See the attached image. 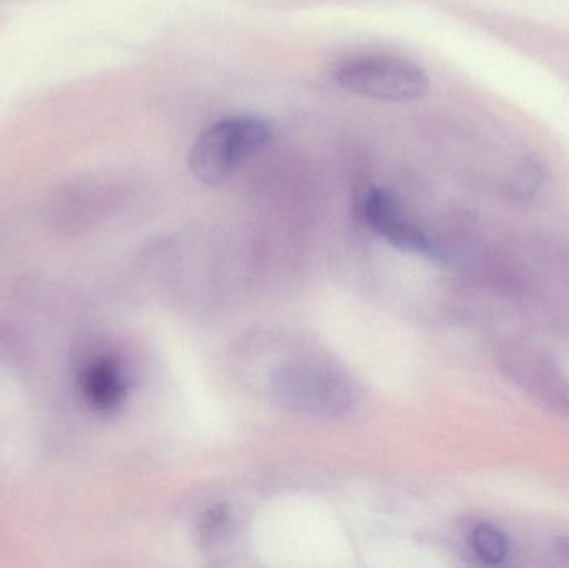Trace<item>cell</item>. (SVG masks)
Returning <instances> with one entry per match:
<instances>
[{"instance_id": "obj_1", "label": "cell", "mask_w": 569, "mask_h": 568, "mask_svg": "<svg viewBox=\"0 0 569 568\" xmlns=\"http://www.w3.org/2000/svg\"><path fill=\"white\" fill-rule=\"evenodd\" d=\"M272 130L253 117L220 120L200 133L189 153L190 172L207 186L226 180L240 163L267 146Z\"/></svg>"}, {"instance_id": "obj_7", "label": "cell", "mask_w": 569, "mask_h": 568, "mask_svg": "<svg viewBox=\"0 0 569 568\" xmlns=\"http://www.w3.org/2000/svg\"><path fill=\"white\" fill-rule=\"evenodd\" d=\"M227 527H229V514L222 507L209 510L203 516L202 524L199 527L202 542L213 544L216 540L222 539L223 534L227 532Z\"/></svg>"}, {"instance_id": "obj_2", "label": "cell", "mask_w": 569, "mask_h": 568, "mask_svg": "<svg viewBox=\"0 0 569 568\" xmlns=\"http://www.w3.org/2000/svg\"><path fill=\"white\" fill-rule=\"evenodd\" d=\"M335 80L345 90L387 102H410L430 89L421 67L398 57L365 56L335 67Z\"/></svg>"}, {"instance_id": "obj_4", "label": "cell", "mask_w": 569, "mask_h": 568, "mask_svg": "<svg viewBox=\"0 0 569 568\" xmlns=\"http://www.w3.org/2000/svg\"><path fill=\"white\" fill-rule=\"evenodd\" d=\"M363 216L368 226L391 246L408 252L438 257V249L420 229L408 222L400 202L385 189H371L363 199Z\"/></svg>"}, {"instance_id": "obj_6", "label": "cell", "mask_w": 569, "mask_h": 568, "mask_svg": "<svg viewBox=\"0 0 569 568\" xmlns=\"http://www.w3.org/2000/svg\"><path fill=\"white\" fill-rule=\"evenodd\" d=\"M471 549L475 556L487 566H501L511 554V542L507 534L491 524H480L471 530Z\"/></svg>"}, {"instance_id": "obj_3", "label": "cell", "mask_w": 569, "mask_h": 568, "mask_svg": "<svg viewBox=\"0 0 569 568\" xmlns=\"http://www.w3.org/2000/svg\"><path fill=\"white\" fill-rule=\"evenodd\" d=\"M272 392L287 409L308 416L338 417L353 403L347 380L313 363L284 366L273 376Z\"/></svg>"}, {"instance_id": "obj_5", "label": "cell", "mask_w": 569, "mask_h": 568, "mask_svg": "<svg viewBox=\"0 0 569 568\" xmlns=\"http://www.w3.org/2000/svg\"><path fill=\"white\" fill-rule=\"evenodd\" d=\"M80 390L90 407L102 413L116 412L129 392L126 373L119 362L109 357L90 360L80 372Z\"/></svg>"}, {"instance_id": "obj_8", "label": "cell", "mask_w": 569, "mask_h": 568, "mask_svg": "<svg viewBox=\"0 0 569 568\" xmlns=\"http://www.w3.org/2000/svg\"><path fill=\"white\" fill-rule=\"evenodd\" d=\"M557 547L558 554H560L561 557H565L569 562V539L560 540V542L557 544Z\"/></svg>"}]
</instances>
